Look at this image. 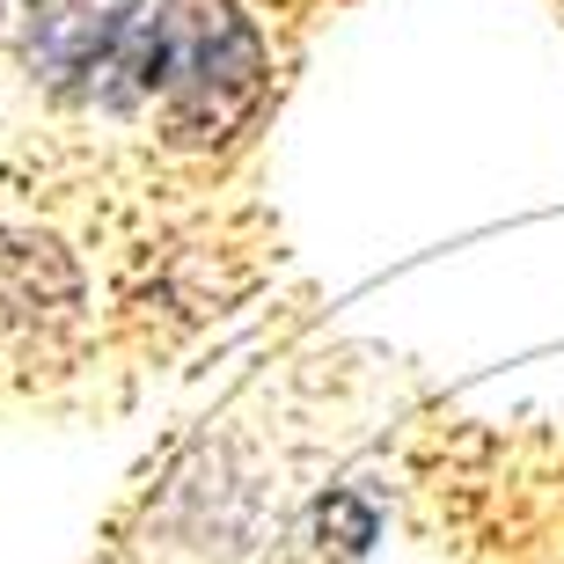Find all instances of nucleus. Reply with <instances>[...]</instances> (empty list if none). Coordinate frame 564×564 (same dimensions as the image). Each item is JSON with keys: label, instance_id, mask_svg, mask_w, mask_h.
I'll list each match as a JSON object with an SVG mask.
<instances>
[{"label": "nucleus", "instance_id": "f257e3e1", "mask_svg": "<svg viewBox=\"0 0 564 564\" xmlns=\"http://www.w3.org/2000/svg\"><path fill=\"white\" fill-rule=\"evenodd\" d=\"M118 74H132V96H162L176 147H220L257 104H264V44L228 0H206L191 15H162L154 30H132Z\"/></svg>", "mask_w": 564, "mask_h": 564}, {"label": "nucleus", "instance_id": "f03ea898", "mask_svg": "<svg viewBox=\"0 0 564 564\" xmlns=\"http://www.w3.org/2000/svg\"><path fill=\"white\" fill-rule=\"evenodd\" d=\"M375 506L352 499V491H330V499H315V535L337 543V557H367L375 550Z\"/></svg>", "mask_w": 564, "mask_h": 564}]
</instances>
